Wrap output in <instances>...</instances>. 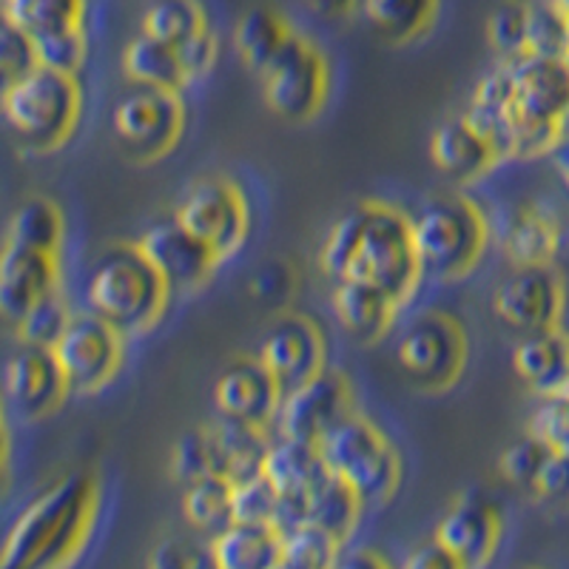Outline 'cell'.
<instances>
[{
    "label": "cell",
    "instance_id": "22",
    "mask_svg": "<svg viewBox=\"0 0 569 569\" xmlns=\"http://www.w3.org/2000/svg\"><path fill=\"white\" fill-rule=\"evenodd\" d=\"M512 370L538 396L561 393L569 385V337L558 325L525 333L512 350Z\"/></svg>",
    "mask_w": 569,
    "mask_h": 569
},
{
    "label": "cell",
    "instance_id": "56",
    "mask_svg": "<svg viewBox=\"0 0 569 569\" xmlns=\"http://www.w3.org/2000/svg\"><path fill=\"white\" fill-rule=\"evenodd\" d=\"M552 3H556V7L569 18V0H552Z\"/></svg>",
    "mask_w": 569,
    "mask_h": 569
},
{
    "label": "cell",
    "instance_id": "52",
    "mask_svg": "<svg viewBox=\"0 0 569 569\" xmlns=\"http://www.w3.org/2000/svg\"><path fill=\"white\" fill-rule=\"evenodd\" d=\"M330 569H390V563L373 550H350L342 552Z\"/></svg>",
    "mask_w": 569,
    "mask_h": 569
},
{
    "label": "cell",
    "instance_id": "40",
    "mask_svg": "<svg viewBox=\"0 0 569 569\" xmlns=\"http://www.w3.org/2000/svg\"><path fill=\"white\" fill-rule=\"evenodd\" d=\"M527 54L541 58H569V18L552 0L530 3L527 27Z\"/></svg>",
    "mask_w": 569,
    "mask_h": 569
},
{
    "label": "cell",
    "instance_id": "21",
    "mask_svg": "<svg viewBox=\"0 0 569 569\" xmlns=\"http://www.w3.org/2000/svg\"><path fill=\"white\" fill-rule=\"evenodd\" d=\"M465 117L490 140L498 157H518V123L516 114H512V74L507 60H498V66H492L479 80Z\"/></svg>",
    "mask_w": 569,
    "mask_h": 569
},
{
    "label": "cell",
    "instance_id": "20",
    "mask_svg": "<svg viewBox=\"0 0 569 569\" xmlns=\"http://www.w3.org/2000/svg\"><path fill=\"white\" fill-rule=\"evenodd\" d=\"M433 538L465 569H485L501 541V518L485 496H465L441 516Z\"/></svg>",
    "mask_w": 569,
    "mask_h": 569
},
{
    "label": "cell",
    "instance_id": "41",
    "mask_svg": "<svg viewBox=\"0 0 569 569\" xmlns=\"http://www.w3.org/2000/svg\"><path fill=\"white\" fill-rule=\"evenodd\" d=\"M71 317H74V313H69L63 299H60L58 293H52V297H46L43 302L34 305L32 311L14 325V330H18V342L32 345V348L54 350L60 339H63Z\"/></svg>",
    "mask_w": 569,
    "mask_h": 569
},
{
    "label": "cell",
    "instance_id": "13",
    "mask_svg": "<svg viewBox=\"0 0 569 569\" xmlns=\"http://www.w3.org/2000/svg\"><path fill=\"white\" fill-rule=\"evenodd\" d=\"M563 311V282L552 266H516L492 293V313L516 333L556 328Z\"/></svg>",
    "mask_w": 569,
    "mask_h": 569
},
{
    "label": "cell",
    "instance_id": "11",
    "mask_svg": "<svg viewBox=\"0 0 569 569\" xmlns=\"http://www.w3.org/2000/svg\"><path fill=\"white\" fill-rule=\"evenodd\" d=\"M174 220L186 231H191L200 242H206L217 257L233 253L242 246L248 233L246 197L231 180L208 177L194 182L182 194L174 211Z\"/></svg>",
    "mask_w": 569,
    "mask_h": 569
},
{
    "label": "cell",
    "instance_id": "9",
    "mask_svg": "<svg viewBox=\"0 0 569 569\" xmlns=\"http://www.w3.org/2000/svg\"><path fill=\"white\" fill-rule=\"evenodd\" d=\"M266 106L288 123L311 120L328 94V63L317 46L302 34H293L282 54L262 74Z\"/></svg>",
    "mask_w": 569,
    "mask_h": 569
},
{
    "label": "cell",
    "instance_id": "29",
    "mask_svg": "<svg viewBox=\"0 0 569 569\" xmlns=\"http://www.w3.org/2000/svg\"><path fill=\"white\" fill-rule=\"evenodd\" d=\"M501 246L512 266H552L561 246V231L550 213L527 206L507 220Z\"/></svg>",
    "mask_w": 569,
    "mask_h": 569
},
{
    "label": "cell",
    "instance_id": "24",
    "mask_svg": "<svg viewBox=\"0 0 569 569\" xmlns=\"http://www.w3.org/2000/svg\"><path fill=\"white\" fill-rule=\"evenodd\" d=\"M399 308L390 293L365 279H339L333 288V313L339 325L359 342H376L388 333Z\"/></svg>",
    "mask_w": 569,
    "mask_h": 569
},
{
    "label": "cell",
    "instance_id": "1",
    "mask_svg": "<svg viewBox=\"0 0 569 569\" xmlns=\"http://www.w3.org/2000/svg\"><path fill=\"white\" fill-rule=\"evenodd\" d=\"M98 507L91 472H69L40 492L9 530L0 569H66L83 547Z\"/></svg>",
    "mask_w": 569,
    "mask_h": 569
},
{
    "label": "cell",
    "instance_id": "38",
    "mask_svg": "<svg viewBox=\"0 0 569 569\" xmlns=\"http://www.w3.org/2000/svg\"><path fill=\"white\" fill-rule=\"evenodd\" d=\"M365 220H368V202L365 206H356L350 211H345L333 228L325 237L322 253H319V266L328 273L330 279H345L348 277L350 266H353L356 251H359V242H362Z\"/></svg>",
    "mask_w": 569,
    "mask_h": 569
},
{
    "label": "cell",
    "instance_id": "6",
    "mask_svg": "<svg viewBox=\"0 0 569 569\" xmlns=\"http://www.w3.org/2000/svg\"><path fill=\"white\" fill-rule=\"evenodd\" d=\"M410 222L421 271L433 277H461L485 251V217L465 197H436Z\"/></svg>",
    "mask_w": 569,
    "mask_h": 569
},
{
    "label": "cell",
    "instance_id": "10",
    "mask_svg": "<svg viewBox=\"0 0 569 569\" xmlns=\"http://www.w3.org/2000/svg\"><path fill=\"white\" fill-rule=\"evenodd\" d=\"M186 111L180 103V91L151 89V86H131L117 100L111 126L117 142L137 160H154L171 151L182 134Z\"/></svg>",
    "mask_w": 569,
    "mask_h": 569
},
{
    "label": "cell",
    "instance_id": "49",
    "mask_svg": "<svg viewBox=\"0 0 569 569\" xmlns=\"http://www.w3.org/2000/svg\"><path fill=\"white\" fill-rule=\"evenodd\" d=\"M532 496L541 501H552V505H563L569 501V456L567 453H552L543 461L541 472H538Z\"/></svg>",
    "mask_w": 569,
    "mask_h": 569
},
{
    "label": "cell",
    "instance_id": "36",
    "mask_svg": "<svg viewBox=\"0 0 569 569\" xmlns=\"http://www.w3.org/2000/svg\"><path fill=\"white\" fill-rule=\"evenodd\" d=\"M362 505V498L356 496L348 485L330 476L308 501V525L319 527V530L337 538L339 543H345L353 532L356 521H359Z\"/></svg>",
    "mask_w": 569,
    "mask_h": 569
},
{
    "label": "cell",
    "instance_id": "54",
    "mask_svg": "<svg viewBox=\"0 0 569 569\" xmlns=\"http://www.w3.org/2000/svg\"><path fill=\"white\" fill-rule=\"evenodd\" d=\"M556 162H558V171H561L563 182H567V188H569V137L556 149Z\"/></svg>",
    "mask_w": 569,
    "mask_h": 569
},
{
    "label": "cell",
    "instance_id": "43",
    "mask_svg": "<svg viewBox=\"0 0 569 569\" xmlns=\"http://www.w3.org/2000/svg\"><path fill=\"white\" fill-rule=\"evenodd\" d=\"M547 456H550V447H543L536 436L527 433L521 436V439L512 441L505 453H501V459H498V472H501V479H505L507 485L516 487V490L532 492Z\"/></svg>",
    "mask_w": 569,
    "mask_h": 569
},
{
    "label": "cell",
    "instance_id": "32",
    "mask_svg": "<svg viewBox=\"0 0 569 569\" xmlns=\"http://www.w3.org/2000/svg\"><path fill=\"white\" fill-rule=\"evenodd\" d=\"M439 0H365V20L388 43H408L433 27Z\"/></svg>",
    "mask_w": 569,
    "mask_h": 569
},
{
    "label": "cell",
    "instance_id": "3",
    "mask_svg": "<svg viewBox=\"0 0 569 569\" xmlns=\"http://www.w3.org/2000/svg\"><path fill=\"white\" fill-rule=\"evenodd\" d=\"M507 63L512 74L518 157L556 151L569 137V58L525 54Z\"/></svg>",
    "mask_w": 569,
    "mask_h": 569
},
{
    "label": "cell",
    "instance_id": "39",
    "mask_svg": "<svg viewBox=\"0 0 569 569\" xmlns=\"http://www.w3.org/2000/svg\"><path fill=\"white\" fill-rule=\"evenodd\" d=\"M527 27H530V3L505 0L492 9L487 20V40L501 60H518L527 54Z\"/></svg>",
    "mask_w": 569,
    "mask_h": 569
},
{
    "label": "cell",
    "instance_id": "46",
    "mask_svg": "<svg viewBox=\"0 0 569 569\" xmlns=\"http://www.w3.org/2000/svg\"><path fill=\"white\" fill-rule=\"evenodd\" d=\"M293 288H297V273L288 259H266L248 279L251 297L268 308H282L293 297Z\"/></svg>",
    "mask_w": 569,
    "mask_h": 569
},
{
    "label": "cell",
    "instance_id": "53",
    "mask_svg": "<svg viewBox=\"0 0 569 569\" xmlns=\"http://www.w3.org/2000/svg\"><path fill=\"white\" fill-rule=\"evenodd\" d=\"M308 7L319 14V18L339 20L348 18L353 12H362L365 0H308Z\"/></svg>",
    "mask_w": 569,
    "mask_h": 569
},
{
    "label": "cell",
    "instance_id": "4",
    "mask_svg": "<svg viewBox=\"0 0 569 569\" xmlns=\"http://www.w3.org/2000/svg\"><path fill=\"white\" fill-rule=\"evenodd\" d=\"M80 114L74 78L52 69H34L27 78L3 86V117L20 146L32 151L58 149Z\"/></svg>",
    "mask_w": 569,
    "mask_h": 569
},
{
    "label": "cell",
    "instance_id": "18",
    "mask_svg": "<svg viewBox=\"0 0 569 569\" xmlns=\"http://www.w3.org/2000/svg\"><path fill=\"white\" fill-rule=\"evenodd\" d=\"M282 388L257 356L228 365L213 385V405L222 419L268 427L277 419Z\"/></svg>",
    "mask_w": 569,
    "mask_h": 569
},
{
    "label": "cell",
    "instance_id": "44",
    "mask_svg": "<svg viewBox=\"0 0 569 569\" xmlns=\"http://www.w3.org/2000/svg\"><path fill=\"white\" fill-rule=\"evenodd\" d=\"M279 507V492L262 476L233 485V521L240 525H268L273 527V516Z\"/></svg>",
    "mask_w": 569,
    "mask_h": 569
},
{
    "label": "cell",
    "instance_id": "35",
    "mask_svg": "<svg viewBox=\"0 0 569 569\" xmlns=\"http://www.w3.org/2000/svg\"><path fill=\"white\" fill-rule=\"evenodd\" d=\"M142 32L182 49L208 32L206 9L197 0H149V7L142 12Z\"/></svg>",
    "mask_w": 569,
    "mask_h": 569
},
{
    "label": "cell",
    "instance_id": "5",
    "mask_svg": "<svg viewBox=\"0 0 569 569\" xmlns=\"http://www.w3.org/2000/svg\"><path fill=\"white\" fill-rule=\"evenodd\" d=\"M319 453L330 476L348 485L356 496L368 501H382L399 485V456L388 436L362 416H348L330 433L319 439Z\"/></svg>",
    "mask_w": 569,
    "mask_h": 569
},
{
    "label": "cell",
    "instance_id": "42",
    "mask_svg": "<svg viewBox=\"0 0 569 569\" xmlns=\"http://www.w3.org/2000/svg\"><path fill=\"white\" fill-rule=\"evenodd\" d=\"M527 433L536 436L543 447H550L552 453L569 456V396L567 393H547L538 399L532 408Z\"/></svg>",
    "mask_w": 569,
    "mask_h": 569
},
{
    "label": "cell",
    "instance_id": "34",
    "mask_svg": "<svg viewBox=\"0 0 569 569\" xmlns=\"http://www.w3.org/2000/svg\"><path fill=\"white\" fill-rule=\"evenodd\" d=\"M7 242L32 248V251L58 253L60 242H63V213L46 197H32V200L20 202L14 208L12 220H9Z\"/></svg>",
    "mask_w": 569,
    "mask_h": 569
},
{
    "label": "cell",
    "instance_id": "14",
    "mask_svg": "<svg viewBox=\"0 0 569 569\" xmlns=\"http://www.w3.org/2000/svg\"><path fill=\"white\" fill-rule=\"evenodd\" d=\"M71 390H98L114 379L123 356V333L98 313L71 317L63 339L54 348Z\"/></svg>",
    "mask_w": 569,
    "mask_h": 569
},
{
    "label": "cell",
    "instance_id": "55",
    "mask_svg": "<svg viewBox=\"0 0 569 569\" xmlns=\"http://www.w3.org/2000/svg\"><path fill=\"white\" fill-rule=\"evenodd\" d=\"M273 569H313V567L311 563L299 561V558L288 556V552H282V556H279V561L273 563Z\"/></svg>",
    "mask_w": 569,
    "mask_h": 569
},
{
    "label": "cell",
    "instance_id": "2",
    "mask_svg": "<svg viewBox=\"0 0 569 569\" xmlns=\"http://www.w3.org/2000/svg\"><path fill=\"white\" fill-rule=\"evenodd\" d=\"M166 297L169 284L162 282L137 242L111 246L100 253L86 279L89 311L106 319L123 337L151 328L166 308Z\"/></svg>",
    "mask_w": 569,
    "mask_h": 569
},
{
    "label": "cell",
    "instance_id": "50",
    "mask_svg": "<svg viewBox=\"0 0 569 569\" xmlns=\"http://www.w3.org/2000/svg\"><path fill=\"white\" fill-rule=\"evenodd\" d=\"M177 52H180L182 66H186L188 83H191V80H200L202 74L211 71L213 60H217V38H213V32L208 29V32H202L200 38H194L191 43L177 49Z\"/></svg>",
    "mask_w": 569,
    "mask_h": 569
},
{
    "label": "cell",
    "instance_id": "16",
    "mask_svg": "<svg viewBox=\"0 0 569 569\" xmlns=\"http://www.w3.org/2000/svg\"><path fill=\"white\" fill-rule=\"evenodd\" d=\"M257 359L268 368L282 393L325 370V339L302 313H282L259 342Z\"/></svg>",
    "mask_w": 569,
    "mask_h": 569
},
{
    "label": "cell",
    "instance_id": "12",
    "mask_svg": "<svg viewBox=\"0 0 569 569\" xmlns=\"http://www.w3.org/2000/svg\"><path fill=\"white\" fill-rule=\"evenodd\" d=\"M348 416H353V390L348 379L333 370H322L308 382L282 393L273 425L284 439L319 445V439Z\"/></svg>",
    "mask_w": 569,
    "mask_h": 569
},
{
    "label": "cell",
    "instance_id": "58",
    "mask_svg": "<svg viewBox=\"0 0 569 569\" xmlns=\"http://www.w3.org/2000/svg\"><path fill=\"white\" fill-rule=\"evenodd\" d=\"M521 569H538V567H521Z\"/></svg>",
    "mask_w": 569,
    "mask_h": 569
},
{
    "label": "cell",
    "instance_id": "30",
    "mask_svg": "<svg viewBox=\"0 0 569 569\" xmlns=\"http://www.w3.org/2000/svg\"><path fill=\"white\" fill-rule=\"evenodd\" d=\"M123 71L131 86L180 91L188 83L186 66L174 46L162 43L151 34L140 32L123 52Z\"/></svg>",
    "mask_w": 569,
    "mask_h": 569
},
{
    "label": "cell",
    "instance_id": "33",
    "mask_svg": "<svg viewBox=\"0 0 569 569\" xmlns=\"http://www.w3.org/2000/svg\"><path fill=\"white\" fill-rule=\"evenodd\" d=\"M182 516L194 530L220 536L233 525V485L226 476H208L182 490Z\"/></svg>",
    "mask_w": 569,
    "mask_h": 569
},
{
    "label": "cell",
    "instance_id": "8",
    "mask_svg": "<svg viewBox=\"0 0 569 569\" xmlns=\"http://www.w3.org/2000/svg\"><path fill=\"white\" fill-rule=\"evenodd\" d=\"M393 356L401 373L408 376V382L425 390H445L459 379L465 368V330L447 313H419L396 337Z\"/></svg>",
    "mask_w": 569,
    "mask_h": 569
},
{
    "label": "cell",
    "instance_id": "19",
    "mask_svg": "<svg viewBox=\"0 0 569 569\" xmlns=\"http://www.w3.org/2000/svg\"><path fill=\"white\" fill-rule=\"evenodd\" d=\"M58 293V253L32 251L7 242L0 257V313L9 325L32 311L46 297Z\"/></svg>",
    "mask_w": 569,
    "mask_h": 569
},
{
    "label": "cell",
    "instance_id": "37",
    "mask_svg": "<svg viewBox=\"0 0 569 569\" xmlns=\"http://www.w3.org/2000/svg\"><path fill=\"white\" fill-rule=\"evenodd\" d=\"M169 470L182 487L194 485V481L208 479V476H222L220 472V456H217V445H213L211 427H194L182 433L171 447Z\"/></svg>",
    "mask_w": 569,
    "mask_h": 569
},
{
    "label": "cell",
    "instance_id": "26",
    "mask_svg": "<svg viewBox=\"0 0 569 569\" xmlns=\"http://www.w3.org/2000/svg\"><path fill=\"white\" fill-rule=\"evenodd\" d=\"M208 427H211L217 456H220V472L231 485L262 476L268 450H271V439L266 436V427L222 419V416Z\"/></svg>",
    "mask_w": 569,
    "mask_h": 569
},
{
    "label": "cell",
    "instance_id": "25",
    "mask_svg": "<svg viewBox=\"0 0 569 569\" xmlns=\"http://www.w3.org/2000/svg\"><path fill=\"white\" fill-rule=\"evenodd\" d=\"M262 472L277 487L279 496L291 498H311L330 479V470L325 465L322 453H319V445L284 439V436L271 441Z\"/></svg>",
    "mask_w": 569,
    "mask_h": 569
},
{
    "label": "cell",
    "instance_id": "57",
    "mask_svg": "<svg viewBox=\"0 0 569 569\" xmlns=\"http://www.w3.org/2000/svg\"><path fill=\"white\" fill-rule=\"evenodd\" d=\"M561 393H567V396H569V385H567V388H563V390H561Z\"/></svg>",
    "mask_w": 569,
    "mask_h": 569
},
{
    "label": "cell",
    "instance_id": "31",
    "mask_svg": "<svg viewBox=\"0 0 569 569\" xmlns=\"http://www.w3.org/2000/svg\"><path fill=\"white\" fill-rule=\"evenodd\" d=\"M89 0H3V20L32 40L86 29Z\"/></svg>",
    "mask_w": 569,
    "mask_h": 569
},
{
    "label": "cell",
    "instance_id": "23",
    "mask_svg": "<svg viewBox=\"0 0 569 569\" xmlns=\"http://www.w3.org/2000/svg\"><path fill=\"white\" fill-rule=\"evenodd\" d=\"M430 157L433 166L441 174L453 177V180H476L492 169L498 160V151L492 149L490 140L481 134L476 126L461 117H450L430 137Z\"/></svg>",
    "mask_w": 569,
    "mask_h": 569
},
{
    "label": "cell",
    "instance_id": "45",
    "mask_svg": "<svg viewBox=\"0 0 569 569\" xmlns=\"http://www.w3.org/2000/svg\"><path fill=\"white\" fill-rule=\"evenodd\" d=\"M34 46H38V60L43 69L60 71V74H69V78L78 74L80 66L86 63V54H89L86 29L49 34V38L34 40Z\"/></svg>",
    "mask_w": 569,
    "mask_h": 569
},
{
    "label": "cell",
    "instance_id": "27",
    "mask_svg": "<svg viewBox=\"0 0 569 569\" xmlns=\"http://www.w3.org/2000/svg\"><path fill=\"white\" fill-rule=\"evenodd\" d=\"M293 29L288 27V20L279 12L266 7H257L251 12L242 14L233 27V49L237 58L242 60L248 71H253L257 78H262L268 66L282 54V49L291 43Z\"/></svg>",
    "mask_w": 569,
    "mask_h": 569
},
{
    "label": "cell",
    "instance_id": "17",
    "mask_svg": "<svg viewBox=\"0 0 569 569\" xmlns=\"http://www.w3.org/2000/svg\"><path fill=\"white\" fill-rule=\"evenodd\" d=\"M140 251L149 257L151 266L162 277V282L169 284V291H194L211 277L213 266H217V253L200 242L191 231L171 220H162L151 226L149 231L140 237Z\"/></svg>",
    "mask_w": 569,
    "mask_h": 569
},
{
    "label": "cell",
    "instance_id": "47",
    "mask_svg": "<svg viewBox=\"0 0 569 569\" xmlns=\"http://www.w3.org/2000/svg\"><path fill=\"white\" fill-rule=\"evenodd\" d=\"M0 69H3V86L27 78L34 69H40L38 46L27 32L3 20V38H0Z\"/></svg>",
    "mask_w": 569,
    "mask_h": 569
},
{
    "label": "cell",
    "instance_id": "51",
    "mask_svg": "<svg viewBox=\"0 0 569 569\" xmlns=\"http://www.w3.org/2000/svg\"><path fill=\"white\" fill-rule=\"evenodd\" d=\"M401 569H465V567H461V561L453 556V552L445 550V547L433 538V541L416 547V550L405 558Z\"/></svg>",
    "mask_w": 569,
    "mask_h": 569
},
{
    "label": "cell",
    "instance_id": "7",
    "mask_svg": "<svg viewBox=\"0 0 569 569\" xmlns=\"http://www.w3.org/2000/svg\"><path fill=\"white\" fill-rule=\"evenodd\" d=\"M419 273L421 259L416 251L413 222L396 208L368 202L362 242L345 279H365L401 305L413 293Z\"/></svg>",
    "mask_w": 569,
    "mask_h": 569
},
{
    "label": "cell",
    "instance_id": "48",
    "mask_svg": "<svg viewBox=\"0 0 569 569\" xmlns=\"http://www.w3.org/2000/svg\"><path fill=\"white\" fill-rule=\"evenodd\" d=\"M146 569H217L211 558V547L202 550L200 543L188 538H162L149 556Z\"/></svg>",
    "mask_w": 569,
    "mask_h": 569
},
{
    "label": "cell",
    "instance_id": "28",
    "mask_svg": "<svg viewBox=\"0 0 569 569\" xmlns=\"http://www.w3.org/2000/svg\"><path fill=\"white\" fill-rule=\"evenodd\" d=\"M282 556V536L268 525H240L211 538V558L217 569H273Z\"/></svg>",
    "mask_w": 569,
    "mask_h": 569
},
{
    "label": "cell",
    "instance_id": "15",
    "mask_svg": "<svg viewBox=\"0 0 569 569\" xmlns=\"http://www.w3.org/2000/svg\"><path fill=\"white\" fill-rule=\"evenodd\" d=\"M69 379L60 368L54 350L18 345L3 368V393L18 419L38 421L52 413L63 401Z\"/></svg>",
    "mask_w": 569,
    "mask_h": 569
}]
</instances>
